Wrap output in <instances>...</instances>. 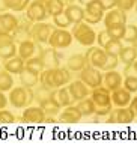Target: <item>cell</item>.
I'll use <instances>...</instances> for the list:
<instances>
[{
  "mask_svg": "<svg viewBox=\"0 0 137 146\" xmlns=\"http://www.w3.org/2000/svg\"><path fill=\"white\" fill-rule=\"evenodd\" d=\"M33 100H35L33 89L18 86V88H12L9 90V102L15 109H26V107L32 106Z\"/></svg>",
  "mask_w": 137,
  "mask_h": 146,
  "instance_id": "obj_1",
  "label": "cell"
},
{
  "mask_svg": "<svg viewBox=\"0 0 137 146\" xmlns=\"http://www.w3.org/2000/svg\"><path fill=\"white\" fill-rule=\"evenodd\" d=\"M71 33H72L74 39L83 47H92L96 41V33L94 32V29H92L87 23H83V21L72 24Z\"/></svg>",
  "mask_w": 137,
  "mask_h": 146,
  "instance_id": "obj_2",
  "label": "cell"
},
{
  "mask_svg": "<svg viewBox=\"0 0 137 146\" xmlns=\"http://www.w3.org/2000/svg\"><path fill=\"white\" fill-rule=\"evenodd\" d=\"M104 14H106V9H104L101 0H92L90 3H87L84 6L83 21L87 24H98L100 21H102Z\"/></svg>",
  "mask_w": 137,
  "mask_h": 146,
  "instance_id": "obj_3",
  "label": "cell"
},
{
  "mask_svg": "<svg viewBox=\"0 0 137 146\" xmlns=\"http://www.w3.org/2000/svg\"><path fill=\"white\" fill-rule=\"evenodd\" d=\"M74 38L72 33L68 32L67 29H53L51 36L48 39V45L51 48H56V50H62V48H68L72 44Z\"/></svg>",
  "mask_w": 137,
  "mask_h": 146,
  "instance_id": "obj_4",
  "label": "cell"
},
{
  "mask_svg": "<svg viewBox=\"0 0 137 146\" xmlns=\"http://www.w3.org/2000/svg\"><path fill=\"white\" fill-rule=\"evenodd\" d=\"M48 17L47 8H45V0H33L26 9V18L32 23H41L45 21Z\"/></svg>",
  "mask_w": 137,
  "mask_h": 146,
  "instance_id": "obj_5",
  "label": "cell"
},
{
  "mask_svg": "<svg viewBox=\"0 0 137 146\" xmlns=\"http://www.w3.org/2000/svg\"><path fill=\"white\" fill-rule=\"evenodd\" d=\"M134 119H136V113L130 106L112 109V111L107 115V122L110 123H131L134 122Z\"/></svg>",
  "mask_w": 137,
  "mask_h": 146,
  "instance_id": "obj_6",
  "label": "cell"
},
{
  "mask_svg": "<svg viewBox=\"0 0 137 146\" xmlns=\"http://www.w3.org/2000/svg\"><path fill=\"white\" fill-rule=\"evenodd\" d=\"M78 80L86 83L90 89H96L100 86H102V72L98 68L86 66L83 71L78 72Z\"/></svg>",
  "mask_w": 137,
  "mask_h": 146,
  "instance_id": "obj_7",
  "label": "cell"
},
{
  "mask_svg": "<svg viewBox=\"0 0 137 146\" xmlns=\"http://www.w3.org/2000/svg\"><path fill=\"white\" fill-rule=\"evenodd\" d=\"M53 32V26L47 24L45 21H41V23H33L30 29V39H33L38 44H48V39L51 36Z\"/></svg>",
  "mask_w": 137,
  "mask_h": 146,
  "instance_id": "obj_8",
  "label": "cell"
},
{
  "mask_svg": "<svg viewBox=\"0 0 137 146\" xmlns=\"http://www.w3.org/2000/svg\"><path fill=\"white\" fill-rule=\"evenodd\" d=\"M18 54V45L15 44V38L11 35L0 33V59L8 60Z\"/></svg>",
  "mask_w": 137,
  "mask_h": 146,
  "instance_id": "obj_9",
  "label": "cell"
},
{
  "mask_svg": "<svg viewBox=\"0 0 137 146\" xmlns=\"http://www.w3.org/2000/svg\"><path fill=\"white\" fill-rule=\"evenodd\" d=\"M20 20L11 12H3L0 14V33L3 35H11L15 38V32H17Z\"/></svg>",
  "mask_w": 137,
  "mask_h": 146,
  "instance_id": "obj_10",
  "label": "cell"
},
{
  "mask_svg": "<svg viewBox=\"0 0 137 146\" xmlns=\"http://www.w3.org/2000/svg\"><path fill=\"white\" fill-rule=\"evenodd\" d=\"M45 111H44L39 106H29L26 107L21 116V121L26 123H44L45 122Z\"/></svg>",
  "mask_w": 137,
  "mask_h": 146,
  "instance_id": "obj_11",
  "label": "cell"
},
{
  "mask_svg": "<svg viewBox=\"0 0 137 146\" xmlns=\"http://www.w3.org/2000/svg\"><path fill=\"white\" fill-rule=\"evenodd\" d=\"M86 60H87V65L89 66H94V68H98L101 69L104 62L107 59V53L102 50V48H96V47H89V50L86 51Z\"/></svg>",
  "mask_w": 137,
  "mask_h": 146,
  "instance_id": "obj_12",
  "label": "cell"
},
{
  "mask_svg": "<svg viewBox=\"0 0 137 146\" xmlns=\"http://www.w3.org/2000/svg\"><path fill=\"white\" fill-rule=\"evenodd\" d=\"M50 98L56 102L57 106H60L63 109V107L67 106H72L74 104V98L72 95H71V92L68 88H65V86H62V88H57V89H53L50 92Z\"/></svg>",
  "mask_w": 137,
  "mask_h": 146,
  "instance_id": "obj_13",
  "label": "cell"
},
{
  "mask_svg": "<svg viewBox=\"0 0 137 146\" xmlns=\"http://www.w3.org/2000/svg\"><path fill=\"white\" fill-rule=\"evenodd\" d=\"M39 50H41V47L38 45V42H35L33 39H29V38L18 44V56L21 59H24V60H27V59H30L33 56H38L39 54Z\"/></svg>",
  "mask_w": 137,
  "mask_h": 146,
  "instance_id": "obj_14",
  "label": "cell"
},
{
  "mask_svg": "<svg viewBox=\"0 0 137 146\" xmlns=\"http://www.w3.org/2000/svg\"><path fill=\"white\" fill-rule=\"evenodd\" d=\"M39 56L44 60L45 68H59L60 66V60H62V54H59L56 48H41L39 50Z\"/></svg>",
  "mask_w": 137,
  "mask_h": 146,
  "instance_id": "obj_15",
  "label": "cell"
},
{
  "mask_svg": "<svg viewBox=\"0 0 137 146\" xmlns=\"http://www.w3.org/2000/svg\"><path fill=\"white\" fill-rule=\"evenodd\" d=\"M107 14H104L102 23L106 24V29L110 26H116V24H127V14L124 11H120L118 8L108 9L106 11Z\"/></svg>",
  "mask_w": 137,
  "mask_h": 146,
  "instance_id": "obj_16",
  "label": "cell"
},
{
  "mask_svg": "<svg viewBox=\"0 0 137 146\" xmlns=\"http://www.w3.org/2000/svg\"><path fill=\"white\" fill-rule=\"evenodd\" d=\"M68 89L72 95L74 101L77 102L80 100H84L90 95V88L86 83H83L81 80H75V82H69L68 83Z\"/></svg>",
  "mask_w": 137,
  "mask_h": 146,
  "instance_id": "obj_17",
  "label": "cell"
},
{
  "mask_svg": "<svg viewBox=\"0 0 137 146\" xmlns=\"http://www.w3.org/2000/svg\"><path fill=\"white\" fill-rule=\"evenodd\" d=\"M122 82H124L122 75H120V72H118L116 69H113V71H106V74L102 75V86L110 92L122 88Z\"/></svg>",
  "mask_w": 137,
  "mask_h": 146,
  "instance_id": "obj_18",
  "label": "cell"
},
{
  "mask_svg": "<svg viewBox=\"0 0 137 146\" xmlns=\"http://www.w3.org/2000/svg\"><path fill=\"white\" fill-rule=\"evenodd\" d=\"M89 96H90V100L94 101L95 107L112 104V92L107 90L104 86H100V88H96V89H92Z\"/></svg>",
  "mask_w": 137,
  "mask_h": 146,
  "instance_id": "obj_19",
  "label": "cell"
},
{
  "mask_svg": "<svg viewBox=\"0 0 137 146\" xmlns=\"http://www.w3.org/2000/svg\"><path fill=\"white\" fill-rule=\"evenodd\" d=\"M81 113L78 111V109L75 106H67L63 107V110L59 113L57 121L59 122H65V123H77L81 121Z\"/></svg>",
  "mask_w": 137,
  "mask_h": 146,
  "instance_id": "obj_20",
  "label": "cell"
},
{
  "mask_svg": "<svg viewBox=\"0 0 137 146\" xmlns=\"http://www.w3.org/2000/svg\"><path fill=\"white\" fill-rule=\"evenodd\" d=\"M65 17L68 18V21L71 24H75V23H80L83 21L84 18V8L80 6V5H67L65 6V11H63Z\"/></svg>",
  "mask_w": 137,
  "mask_h": 146,
  "instance_id": "obj_21",
  "label": "cell"
},
{
  "mask_svg": "<svg viewBox=\"0 0 137 146\" xmlns=\"http://www.w3.org/2000/svg\"><path fill=\"white\" fill-rule=\"evenodd\" d=\"M51 74H53V83H54V89L62 88V86L68 84L71 82V71L68 68H51Z\"/></svg>",
  "mask_w": 137,
  "mask_h": 146,
  "instance_id": "obj_22",
  "label": "cell"
},
{
  "mask_svg": "<svg viewBox=\"0 0 137 146\" xmlns=\"http://www.w3.org/2000/svg\"><path fill=\"white\" fill-rule=\"evenodd\" d=\"M131 100H133L131 92H128L124 88H119L112 92V104L114 107H127V106H130Z\"/></svg>",
  "mask_w": 137,
  "mask_h": 146,
  "instance_id": "obj_23",
  "label": "cell"
},
{
  "mask_svg": "<svg viewBox=\"0 0 137 146\" xmlns=\"http://www.w3.org/2000/svg\"><path fill=\"white\" fill-rule=\"evenodd\" d=\"M86 66H89V65H87V60H86V56L80 54V53L69 56L68 60H67V68L71 72H80V71H83Z\"/></svg>",
  "mask_w": 137,
  "mask_h": 146,
  "instance_id": "obj_24",
  "label": "cell"
},
{
  "mask_svg": "<svg viewBox=\"0 0 137 146\" xmlns=\"http://www.w3.org/2000/svg\"><path fill=\"white\" fill-rule=\"evenodd\" d=\"M24 68H26V60L21 59L20 56L11 57V59L3 62V69L11 72V74H21V71H23Z\"/></svg>",
  "mask_w": 137,
  "mask_h": 146,
  "instance_id": "obj_25",
  "label": "cell"
},
{
  "mask_svg": "<svg viewBox=\"0 0 137 146\" xmlns=\"http://www.w3.org/2000/svg\"><path fill=\"white\" fill-rule=\"evenodd\" d=\"M20 83H21V86H24V88L35 89L36 86L39 84V74L32 72V71L24 68L20 74Z\"/></svg>",
  "mask_w": 137,
  "mask_h": 146,
  "instance_id": "obj_26",
  "label": "cell"
},
{
  "mask_svg": "<svg viewBox=\"0 0 137 146\" xmlns=\"http://www.w3.org/2000/svg\"><path fill=\"white\" fill-rule=\"evenodd\" d=\"M118 57H119V60L122 62L125 66H131V65H133V62L137 59V54H136L134 47L130 45V44H128V45H124Z\"/></svg>",
  "mask_w": 137,
  "mask_h": 146,
  "instance_id": "obj_27",
  "label": "cell"
},
{
  "mask_svg": "<svg viewBox=\"0 0 137 146\" xmlns=\"http://www.w3.org/2000/svg\"><path fill=\"white\" fill-rule=\"evenodd\" d=\"M5 11H14V12H23L30 5V0H0Z\"/></svg>",
  "mask_w": 137,
  "mask_h": 146,
  "instance_id": "obj_28",
  "label": "cell"
},
{
  "mask_svg": "<svg viewBox=\"0 0 137 146\" xmlns=\"http://www.w3.org/2000/svg\"><path fill=\"white\" fill-rule=\"evenodd\" d=\"M38 104H39V107H41L44 111H45L47 116H57L59 113H60V109H62V107L57 106L56 102L50 98V96H47V98L41 100Z\"/></svg>",
  "mask_w": 137,
  "mask_h": 146,
  "instance_id": "obj_29",
  "label": "cell"
},
{
  "mask_svg": "<svg viewBox=\"0 0 137 146\" xmlns=\"http://www.w3.org/2000/svg\"><path fill=\"white\" fill-rule=\"evenodd\" d=\"M75 107H77L78 111L81 113V116H92V115H95V104H94V101L90 100V96L77 101V106H75Z\"/></svg>",
  "mask_w": 137,
  "mask_h": 146,
  "instance_id": "obj_30",
  "label": "cell"
},
{
  "mask_svg": "<svg viewBox=\"0 0 137 146\" xmlns=\"http://www.w3.org/2000/svg\"><path fill=\"white\" fill-rule=\"evenodd\" d=\"M45 8L50 17H56V15L63 14L65 3L62 0H45Z\"/></svg>",
  "mask_w": 137,
  "mask_h": 146,
  "instance_id": "obj_31",
  "label": "cell"
},
{
  "mask_svg": "<svg viewBox=\"0 0 137 146\" xmlns=\"http://www.w3.org/2000/svg\"><path fill=\"white\" fill-rule=\"evenodd\" d=\"M26 69H29L32 72H36V74H41L44 69H45V65H44V60L41 59V56H33L30 59L26 60Z\"/></svg>",
  "mask_w": 137,
  "mask_h": 146,
  "instance_id": "obj_32",
  "label": "cell"
},
{
  "mask_svg": "<svg viewBox=\"0 0 137 146\" xmlns=\"http://www.w3.org/2000/svg\"><path fill=\"white\" fill-rule=\"evenodd\" d=\"M14 88V78L12 74L8 71H0V90L2 92H9Z\"/></svg>",
  "mask_w": 137,
  "mask_h": 146,
  "instance_id": "obj_33",
  "label": "cell"
},
{
  "mask_svg": "<svg viewBox=\"0 0 137 146\" xmlns=\"http://www.w3.org/2000/svg\"><path fill=\"white\" fill-rule=\"evenodd\" d=\"M107 33L112 36V39H118L122 41L125 36V30H127V24H116V26H110L107 27Z\"/></svg>",
  "mask_w": 137,
  "mask_h": 146,
  "instance_id": "obj_34",
  "label": "cell"
},
{
  "mask_svg": "<svg viewBox=\"0 0 137 146\" xmlns=\"http://www.w3.org/2000/svg\"><path fill=\"white\" fill-rule=\"evenodd\" d=\"M39 84L44 86V88H47V89H54L51 68H45V69H44V71L39 74Z\"/></svg>",
  "mask_w": 137,
  "mask_h": 146,
  "instance_id": "obj_35",
  "label": "cell"
},
{
  "mask_svg": "<svg viewBox=\"0 0 137 146\" xmlns=\"http://www.w3.org/2000/svg\"><path fill=\"white\" fill-rule=\"evenodd\" d=\"M32 26H33V23L29 20H21L20 23H18V27H17V32H15V38L17 36H26V38H29L30 36V29H32ZM30 39V38H29Z\"/></svg>",
  "mask_w": 137,
  "mask_h": 146,
  "instance_id": "obj_36",
  "label": "cell"
},
{
  "mask_svg": "<svg viewBox=\"0 0 137 146\" xmlns=\"http://www.w3.org/2000/svg\"><path fill=\"white\" fill-rule=\"evenodd\" d=\"M122 88L131 92V94H134V92L137 94V75H127L122 82Z\"/></svg>",
  "mask_w": 137,
  "mask_h": 146,
  "instance_id": "obj_37",
  "label": "cell"
},
{
  "mask_svg": "<svg viewBox=\"0 0 137 146\" xmlns=\"http://www.w3.org/2000/svg\"><path fill=\"white\" fill-rule=\"evenodd\" d=\"M119 57L118 56H114V54H107V59H106V62H104L102 65V71L106 72V71H113V69H116L118 66V63H119Z\"/></svg>",
  "mask_w": 137,
  "mask_h": 146,
  "instance_id": "obj_38",
  "label": "cell"
},
{
  "mask_svg": "<svg viewBox=\"0 0 137 146\" xmlns=\"http://www.w3.org/2000/svg\"><path fill=\"white\" fill-rule=\"evenodd\" d=\"M122 42L118 41V39H113L110 44H108L106 48H104V51L107 53V54H114V56H119L120 50H122Z\"/></svg>",
  "mask_w": 137,
  "mask_h": 146,
  "instance_id": "obj_39",
  "label": "cell"
},
{
  "mask_svg": "<svg viewBox=\"0 0 137 146\" xmlns=\"http://www.w3.org/2000/svg\"><path fill=\"white\" fill-rule=\"evenodd\" d=\"M112 41H113V39H112V36L107 33V30H101L100 33H96V42L100 44V47L102 48V50H104V48H106L108 44H110Z\"/></svg>",
  "mask_w": 137,
  "mask_h": 146,
  "instance_id": "obj_40",
  "label": "cell"
},
{
  "mask_svg": "<svg viewBox=\"0 0 137 146\" xmlns=\"http://www.w3.org/2000/svg\"><path fill=\"white\" fill-rule=\"evenodd\" d=\"M14 122H15L14 113H11L6 109L0 110V125H9V123H14Z\"/></svg>",
  "mask_w": 137,
  "mask_h": 146,
  "instance_id": "obj_41",
  "label": "cell"
},
{
  "mask_svg": "<svg viewBox=\"0 0 137 146\" xmlns=\"http://www.w3.org/2000/svg\"><path fill=\"white\" fill-rule=\"evenodd\" d=\"M124 39L128 42V44H134L137 41V26H127V30H125V36Z\"/></svg>",
  "mask_w": 137,
  "mask_h": 146,
  "instance_id": "obj_42",
  "label": "cell"
},
{
  "mask_svg": "<svg viewBox=\"0 0 137 146\" xmlns=\"http://www.w3.org/2000/svg\"><path fill=\"white\" fill-rule=\"evenodd\" d=\"M53 24L56 26L57 29H67L69 27V21L68 18L65 17V14H60V15H56V17H53Z\"/></svg>",
  "mask_w": 137,
  "mask_h": 146,
  "instance_id": "obj_43",
  "label": "cell"
},
{
  "mask_svg": "<svg viewBox=\"0 0 137 146\" xmlns=\"http://www.w3.org/2000/svg\"><path fill=\"white\" fill-rule=\"evenodd\" d=\"M134 0H116V8L124 11V12H128L134 8Z\"/></svg>",
  "mask_w": 137,
  "mask_h": 146,
  "instance_id": "obj_44",
  "label": "cell"
},
{
  "mask_svg": "<svg viewBox=\"0 0 137 146\" xmlns=\"http://www.w3.org/2000/svg\"><path fill=\"white\" fill-rule=\"evenodd\" d=\"M112 109H113V104L101 106V107H95V115H96V116H107L108 113L112 111Z\"/></svg>",
  "mask_w": 137,
  "mask_h": 146,
  "instance_id": "obj_45",
  "label": "cell"
},
{
  "mask_svg": "<svg viewBox=\"0 0 137 146\" xmlns=\"http://www.w3.org/2000/svg\"><path fill=\"white\" fill-rule=\"evenodd\" d=\"M101 2H102V6L106 11L116 8V0H101Z\"/></svg>",
  "mask_w": 137,
  "mask_h": 146,
  "instance_id": "obj_46",
  "label": "cell"
},
{
  "mask_svg": "<svg viewBox=\"0 0 137 146\" xmlns=\"http://www.w3.org/2000/svg\"><path fill=\"white\" fill-rule=\"evenodd\" d=\"M6 106H8V96L5 95V92L0 90V110L6 109Z\"/></svg>",
  "mask_w": 137,
  "mask_h": 146,
  "instance_id": "obj_47",
  "label": "cell"
},
{
  "mask_svg": "<svg viewBox=\"0 0 137 146\" xmlns=\"http://www.w3.org/2000/svg\"><path fill=\"white\" fill-rule=\"evenodd\" d=\"M130 107L134 110L136 117H137V95H136V96H133V100H131V102H130Z\"/></svg>",
  "mask_w": 137,
  "mask_h": 146,
  "instance_id": "obj_48",
  "label": "cell"
},
{
  "mask_svg": "<svg viewBox=\"0 0 137 146\" xmlns=\"http://www.w3.org/2000/svg\"><path fill=\"white\" fill-rule=\"evenodd\" d=\"M77 2H78L80 6H83V8H84L87 3H90V2H92V0H77Z\"/></svg>",
  "mask_w": 137,
  "mask_h": 146,
  "instance_id": "obj_49",
  "label": "cell"
},
{
  "mask_svg": "<svg viewBox=\"0 0 137 146\" xmlns=\"http://www.w3.org/2000/svg\"><path fill=\"white\" fill-rule=\"evenodd\" d=\"M131 68H133V71L136 72V75H137V59L133 62V65H131Z\"/></svg>",
  "mask_w": 137,
  "mask_h": 146,
  "instance_id": "obj_50",
  "label": "cell"
},
{
  "mask_svg": "<svg viewBox=\"0 0 137 146\" xmlns=\"http://www.w3.org/2000/svg\"><path fill=\"white\" fill-rule=\"evenodd\" d=\"M62 2H63V3H67V5H71L72 2H75V0H62Z\"/></svg>",
  "mask_w": 137,
  "mask_h": 146,
  "instance_id": "obj_51",
  "label": "cell"
},
{
  "mask_svg": "<svg viewBox=\"0 0 137 146\" xmlns=\"http://www.w3.org/2000/svg\"><path fill=\"white\" fill-rule=\"evenodd\" d=\"M131 45H133V47H134V50H136V54H137V41L134 42V44H131Z\"/></svg>",
  "mask_w": 137,
  "mask_h": 146,
  "instance_id": "obj_52",
  "label": "cell"
},
{
  "mask_svg": "<svg viewBox=\"0 0 137 146\" xmlns=\"http://www.w3.org/2000/svg\"><path fill=\"white\" fill-rule=\"evenodd\" d=\"M134 9H136V12H137V0H136V3H134Z\"/></svg>",
  "mask_w": 137,
  "mask_h": 146,
  "instance_id": "obj_53",
  "label": "cell"
},
{
  "mask_svg": "<svg viewBox=\"0 0 137 146\" xmlns=\"http://www.w3.org/2000/svg\"><path fill=\"white\" fill-rule=\"evenodd\" d=\"M134 2H136V0H134Z\"/></svg>",
  "mask_w": 137,
  "mask_h": 146,
  "instance_id": "obj_54",
  "label": "cell"
}]
</instances>
